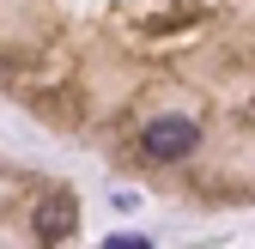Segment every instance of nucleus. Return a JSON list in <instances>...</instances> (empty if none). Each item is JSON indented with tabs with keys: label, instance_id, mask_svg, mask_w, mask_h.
Listing matches in <instances>:
<instances>
[{
	"label": "nucleus",
	"instance_id": "1",
	"mask_svg": "<svg viewBox=\"0 0 255 249\" xmlns=\"http://www.w3.org/2000/svg\"><path fill=\"white\" fill-rule=\"evenodd\" d=\"M195 146H201V128H195L188 116H158L152 128H146V152L164 158V164H170V158H188Z\"/></svg>",
	"mask_w": 255,
	"mask_h": 249
},
{
	"label": "nucleus",
	"instance_id": "2",
	"mask_svg": "<svg viewBox=\"0 0 255 249\" xmlns=\"http://www.w3.org/2000/svg\"><path fill=\"white\" fill-rule=\"evenodd\" d=\"M73 219H79V201H73L67 189H49V195L37 201V213H30V225H37L43 243H61V237L73 231Z\"/></svg>",
	"mask_w": 255,
	"mask_h": 249
},
{
	"label": "nucleus",
	"instance_id": "3",
	"mask_svg": "<svg viewBox=\"0 0 255 249\" xmlns=\"http://www.w3.org/2000/svg\"><path fill=\"white\" fill-rule=\"evenodd\" d=\"M104 249H152V243H146V237H110Z\"/></svg>",
	"mask_w": 255,
	"mask_h": 249
}]
</instances>
